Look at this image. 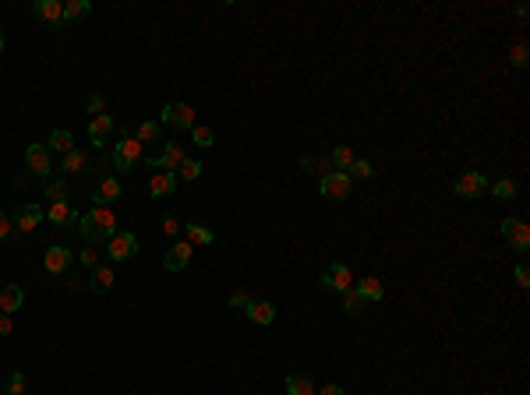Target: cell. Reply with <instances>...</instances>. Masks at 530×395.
<instances>
[{
    "label": "cell",
    "mask_w": 530,
    "mask_h": 395,
    "mask_svg": "<svg viewBox=\"0 0 530 395\" xmlns=\"http://www.w3.org/2000/svg\"><path fill=\"white\" fill-rule=\"evenodd\" d=\"M78 222H82V237H85L89 244L110 240V237L117 233V215H114V208H106V205H92Z\"/></svg>",
    "instance_id": "1"
},
{
    "label": "cell",
    "mask_w": 530,
    "mask_h": 395,
    "mask_svg": "<svg viewBox=\"0 0 530 395\" xmlns=\"http://www.w3.org/2000/svg\"><path fill=\"white\" fill-rule=\"evenodd\" d=\"M142 148H145V145H142L135 134H124V138L114 145V155L106 159V166H114L117 173H131V169L145 159V152H142Z\"/></svg>",
    "instance_id": "2"
},
{
    "label": "cell",
    "mask_w": 530,
    "mask_h": 395,
    "mask_svg": "<svg viewBox=\"0 0 530 395\" xmlns=\"http://www.w3.org/2000/svg\"><path fill=\"white\" fill-rule=\"evenodd\" d=\"M25 166H29V173L39 177V180H46L53 173V152L46 148V141H32L25 148Z\"/></svg>",
    "instance_id": "3"
},
{
    "label": "cell",
    "mask_w": 530,
    "mask_h": 395,
    "mask_svg": "<svg viewBox=\"0 0 530 395\" xmlns=\"http://www.w3.org/2000/svg\"><path fill=\"white\" fill-rule=\"evenodd\" d=\"M184 159H188V155H184V145H181V141H163V152H159V155H145L142 162H145V166H159L163 173H177V166H181Z\"/></svg>",
    "instance_id": "4"
},
{
    "label": "cell",
    "mask_w": 530,
    "mask_h": 395,
    "mask_svg": "<svg viewBox=\"0 0 530 395\" xmlns=\"http://www.w3.org/2000/svg\"><path fill=\"white\" fill-rule=\"evenodd\" d=\"M502 240L513 247V251H520V254H527L530 251V226L523 222V219H502Z\"/></svg>",
    "instance_id": "5"
},
{
    "label": "cell",
    "mask_w": 530,
    "mask_h": 395,
    "mask_svg": "<svg viewBox=\"0 0 530 395\" xmlns=\"http://www.w3.org/2000/svg\"><path fill=\"white\" fill-rule=\"evenodd\" d=\"M350 187H354V180L347 177V173H336V169H333V173H326L322 180H318V191H322L329 201H347L350 198Z\"/></svg>",
    "instance_id": "6"
},
{
    "label": "cell",
    "mask_w": 530,
    "mask_h": 395,
    "mask_svg": "<svg viewBox=\"0 0 530 395\" xmlns=\"http://www.w3.org/2000/svg\"><path fill=\"white\" fill-rule=\"evenodd\" d=\"M106 244H110V247H106V258H110V261H131L138 254V237L135 233H121L117 230Z\"/></svg>",
    "instance_id": "7"
},
{
    "label": "cell",
    "mask_w": 530,
    "mask_h": 395,
    "mask_svg": "<svg viewBox=\"0 0 530 395\" xmlns=\"http://www.w3.org/2000/svg\"><path fill=\"white\" fill-rule=\"evenodd\" d=\"M159 124H174V127H184V131H191L198 121H195V109L188 106V102H167L163 106V113H159Z\"/></svg>",
    "instance_id": "8"
},
{
    "label": "cell",
    "mask_w": 530,
    "mask_h": 395,
    "mask_svg": "<svg viewBox=\"0 0 530 395\" xmlns=\"http://www.w3.org/2000/svg\"><path fill=\"white\" fill-rule=\"evenodd\" d=\"M114 131H117L114 117H110V113H99V117H92V124H89V141L96 148H106V145H110V138H114Z\"/></svg>",
    "instance_id": "9"
},
{
    "label": "cell",
    "mask_w": 530,
    "mask_h": 395,
    "mask_svg": "<svg viewBox=\"0 0 530 395\" xmlns=\"http://www.w3.org/2000/svg\"><path fill=\"white\" fill-rule=\"evenodd\" d=\"M46 219L57 226V230H71V226L82 219L78 212H75V205L64 198V201H50V208H46Z\"/></svg>",
    "instance_id": "10"
},
{
    "label": "cell",
    "mask_w": 530,
    "mask_h": 395,
    "mask_svg": "<svg viewBox=\"0 0 530 395\" xmlns=\"http://www.w3.org/2000/svg\"><path fill=\"white\" fill-rule=\"evenodd\" d=\"M322 286H326V290H333V293H350V290H354V272H350L347 265H340V261H336V265L322 275Z\"/></svg>",
    "instance_id": "11"
},
{
    "label": "cell",
    "mask_w": 530,
    "mask_h": 395,
    "mask_svg": "<svg viewBox=\"0 0 530 395\" xmlns=\"http://www.w3.org/2000/svg\"><path fill=\"white\" fill-rule=\"evenodd\" d=\"M121 198H124V187H121L117 177H103L96 184V191H92V205H106V208H110L114 201H121Z\"/></svg>",
    "instance_id": "12"
},
{
    "label": "cell",
    "mask_w": 530,
    "mask_h": 395,
    "mask_svg": "<svg viewBox=\"0 0 530 395\" xmlns=\"http://www.w3.org/2000/svg\"><path fill=\"white\" fill-rule=\"evenodd\" d=\"M485 187H488V177L481 173V169H470V173H463V177L456 180V194H460V198H481Z\"/></svg>",
    "instance_id": "13"
},
{
    "label": "cell",
    "mask_w": 530,
    "mask_h": 395,
    "mask_svg": "<svg viewBox=\"0 0 530 395\" xmlns=\"http://www.w3.org/2000/svg\"><path fill=\"white\" fill-rule=\"evenodd\" d=\"M32 15H36L39 22H46L50 29H61V22H64V4H61V0H36Z\"/></svg>",
    "instance_id": "14"
},
{
    "label": "cell",
    "mask_w": 530,
    "mask_h": 395,
    "mask_svg": "<svg viewBox=\"0 0 530 395\" xmlns=\"http://www.w3.org/2000/svg\"><path fill=\"white\" fill-rule=\"evenodd\" d=\"M71 258H75V254H71L64 244H53V247H46V254H43V268H46L50 275H61V272H68Z\"/></svg>",
    "instance_id": "15"
},
{
    "label": "cell",
    "mask_w": 530,
    "mask_h": 395,
    "mask_svg": "<svg viewBox=\"0 0 530 395\" xmlns=\"http://www.w3.org/2000/svg\"><path fill=\"white\" fill-rule=\"evenodd\" d=\"M191 251H195V247H191L188 240H177V244H174V247L163 254V268H167V272H181V268H188Z\"/></svg>",
    "instance_id": "16"
},
{
    "label": "cell",
    "mask_w": 530,
    "mask_h": 395,
    "mask_svg": "<svg viewBox=\"0 0 530 395\" xmlns=\"http://www.w3.org/2000/svg\"><path fill=\"white\" fill-rule=\"evenodd\" d=\"M114 282H117V279H114V268L99 261V265L92 268V275H89V290L103 297V293H110V290H114Z\"/></svg>",
    "instance_id": "17"
},
{
    "label": "cell",
    "mask_w": 530,
    "mask_h": 395,
    "mask_svg": "<svg viewBox=\"0 0 530 395\" xmlns=\"http://www.w3.org/2000/svg\"><path fill=\"white\" fill-rule=\"evenodd\" d=\"M244 314H248L251 325H273V321H276V307H273L269 300H248Z\"/></svg>",
    "instance_id": "18"
},
{
    "label": "cell",
    "mask_w": 530,
    "mask_h": 395,
    "mask_svg": "<svg viewBox=\"0 0 530 395\" xmlns=\"http://www.w3.org/2000/svg\"><path fill=\"white\" fill-rule=\"evenodd\" d=\"M43 215H46V208H39V205H22L18 215H15V230H18V233H32Z\"/></svg>",
    "instance_id": "19"
},
{
    "label": "cell",
    "mask_w": 530,
    "mask_h": 395,
    "mask_svg": "<svg viewBox=\"0 0 530 395\" xmlns=\"http://www.w3.org/2000/svg\"><path fill=\"white\" fill-rule=\"evenodd\" d=\"M22 304H25V290L18 282H8V286L0 290V314H15Z\"/></svg>",
    "instance_id": "20"
},
{
    "label": "cell",
    "mask_w": 530,
    "mask_h": 395,
    "mask_svg": "<svg viewBox=\"0 0 530 395\" xmlns=\"http://www.w3.org/2000/svg\"><path fill=\"white\" fill-rule=\"evenodd\" d=\"M177 191V173H163V169H159V173L149 180V198H170Z\"/></svg>",
    "instance_id": "21"
},
{
    "label": "cell",
    "mask_w": 530,
    "mask_h": 395,
    "mask_svg": "<svg viewBox=\"0 0 530 395\" xmlns=\"http://www.w3.org/2000/svg\"><path fill=\"white\" fill-rule=\"evenodd\" d=\"M184 233H188V244H191V247H195V244L209 247L212 240H216V237H212V230H209V226H205V222H198V219L184 226Z\"/></svg>",
    "instance_id": "22"
},
{
    "label": "cell",
    "mask_w": 530,
    "mask_h": 395,
    "mask_svg": "<svg viewBox=\"0 0 530 395\" xmlns=\"http://www.w3.org/2000/svg\"><path fill=\"white\" fill-rule=\"evenodd\" d=\"M135 138H138L142 145H149V141H163V124H159V121H142V124L135 127Z\"/></svg>",
    "instance_id": "23"
},
{
    "label": "cell",
    "mask_w": 530,
    "mask_h": 395,
    "mask_svg": "<svg viewBox=\"0 0 530 395\" xmlns=\"http://www.w3.org/2000/svg\"><path fill=\"white\" fill-rule=\"evenodd\" d=\"M46 148H50V152H61V155L75 152V138H71V131H53V134L46 138Z\"/></svg>",
    "instance_id": "24"
},
{
    "label": "cell",
    "mask_w": 530,
    "mask_h": 395,
    "mask_svg": "<svg viewBox=\"0 0 530 395\" xmlns=\"http://www.w3.org/2000/svg\"><path fill=\"white\" fill-rule=\"evenodd\" d=\"M354 290H357V293H361L364 300H371V304H375V300H382V297H386V290H382V282H379V279H371V275H368V279H361V282H357V286H354Z\"/></svg>",
    "instance_id": "25"
},
{
    "label": "cell",
    "mask_w": 530,
    "mask_h": 395,
    "mask_svg": "<svg viewBox=\"0 0 530 395\" xmlns=\"http://www.w3.org/2000/svg\"><path fill=\"white\" fill-rule=\"evenodd\" d=\"M329 162H333L336 173H347V169L354 166V148H350V145H336L333 155H329Z\"/></svg>",
    "instance_id": "26"
},
{
    "label": "cell",
    "mask_w": 530,
    "mask_h": 395,
    "mask_svg": "<svg viewBox=\"0 0 530 395\" xmlns=\"http://www.w3.org/2000/svg\"><path fill=\"white\" fill-rule=\"evenodd\" d=\"M283 385H287V395H315V385L304 374H287Z\"/></svg>",
    "instance_id": "27"
},
{
    "label": "cell",
    "mask_w": 530,
    "mask_h": 395,
    "mask_svg": "<svg viewBox=\"0 0 530 395\" xmlns=\"http://www.w3.org/2000/svg\"><path fill=\"white\" fill-rule=\"evenodd\" d=\"M89 15H92L89 0H68L64 4V22H78V18H89Z\"/></svg>",
    "instance_id": "28"
},
{
    "label": "cell",
    "mask_w": 530,
    "mask_h": 395,
    "mask_svg": "<svg viewBox=\"0 0 530 395\" xmlns=\"http://www.w3.org/2000/svg\"><path fill=\"white\" fill-rule=\"evenodd\" d=\"M343 311H347L350 318H361V314L368 311V300H364L357 290H350V293H343Z\"/></svg>",
    "instance_id": "29"
},
{
    "label": "cell",
    "mask_w": 530,
    "mask_h": 395,
    "mask_svg": "<svg viewBox=\"0 0 530 395\" xmlns=\"http://www.w3.org/2000/svg\"><path fill=\"white\" fill-rule=\"evenodd\" d=\"M61 169H64V173H85V169H89V159H85V152H78V148H75V152H68V155H64V166H61Z\"/></svg>",
    "instance_id": "30"
},
{
    "label": "cell",
    "mask_w": 530,
    "mask_h": 395,
    "mask_svg": "<svg viewBox=\"0 0 530 395\" xmlns=\"http://www.w3.org/2000/svg\"><path fill=\"white\" fill-rule=\"evenodd\" d=\"M202 169H205V166H202L198 159H184V162L177 166V180H188V184H191V180L202 177Z\"/></svg>",
    "instance_id": "31"
},
{
    "label": "cell",
    "mask_w": 530,
    "mask_h": 395,
    "mask_svg": "<svg viewBox=\"0 0 530 395\" xmlns=\"http://www.w3.org/2000/svg\"><path fill=\"white\" fill-rule=\"evenodd\" d=\"M347 177L350 180H371V177H375V166H371L368 159H354V166L347 169Z\"/></svg>",
    "instance_id": "32"
},
{
    "label": "cell",
    "mask_w": 530,
    "mask_h": 395,
    "mask_svg": "<svg viewBox=\"0 0 530 395\" xmlns=\"http://www.w3.org/2000/svg\"><path fill=\"white\" fill-rule=\"evenodd\" d=\"M191 141H195L198 148H212V145H216V134H212L205 124H195V127H191Z\"/></svg>",
    "instance_id": "33"
},
{
    "label": "cell",
    "mask_w": 530,
    "mask_h": 395,
    "mask_svg": "<svg viewBox=\"0 0 530 395\" xmlns=\"http://www.w3.org/2000/svg\"><path fill=\"white\" fill-rule=\"evenodd\" d=\"M527 61H530V49H527V42L520 39V42L509 49V64H513L516 71H523V68H527Z\"/></svg>",
    "instance_id": "34"
},
{
    "label": "cell",
    "mask_w": 530,
    "mask_h": 395,
    "mask_svg": "<svg viewBox=\"0 0 530 395\" xmlns=\"http://www.w3.org/2000/svg\"><path fill=\"white\" fill-rule=\"evenodd\" d=\"M301 166H304V169H311V173H322V177H326V173H333V162H329V159H311V155H304V159H301Z\"/></svg>",
    "instance_id": "35"
},
{
    "label": "cell",
    "mask_w": 530,
    "mask_h": 395,
    "mask_svg": "<svg viewBox=\"0 0 530 395\" xmlns=\"http://www.w3.org/2000/svg\"><path fill=\"white\" fill-rule=\"evenodd\" d=\"M492 194H495L499 201H513V198H516V184H513V180H495V184H492Z\"/></svg>",
    "instance_id": "36"
},
{
    "label": "cell",
    "mask_w": 530,
    "mask_h": 395,
    "mask_svg": "<svg viewBox=\"0 0 530 395\" xmlns=\"http://www.w3.org/2000/svg\"><path fill=\"white\" fill-rule=\"evenodd\" d=\"M78 261H82V265H85V268H89V272H92V268H96V265H99V251H96V247H92V244H85V251H82V254H78Z\"/></svg>",
    "instance_id": "37"
},
{
    "label": "cell",
    "mask_w": 530,
    "mask_h": 395,
    "mask_svg": "<svg viewBox=\"0 0 530 395\" xmlns=\"http://www.w3.org/2000/svg\"><path fill=\"white\" fill-rule=\"evenodd\" d=\"M64 194H68V184H64V180L46 184V198H50V201H64Z\"/></svg>",
    "instance_id": "38"
},
{
    "label": "cell",
    "mask_w": 530,
    "mask_h": 395,
    "mask_svg": "<svg viewBox=\"0 0 530 395\" xmlns=\"http://www.w3.org/2000/svg\"><path fill=\"white\" fill-rule=\"evenodd\" d=\"M25 385H29V381H25V374H22V371H15V374L8 378V392H11V395H22V392H25Z\"/></svg>",
    "instance_id": "39"
},
{
    "label": "cell",
    "mask_w": 530,
    "mask_h": 395,
    "mask_svg": "<svg viewBox=\"0 0 530 395\" xmlns=\"http://www.w3.org/2000/svg\"><path fill=\"white\" fill-rule=\"evenodd\" d=\"M15 233V222H11V215L8 212H0V240H8Z\"/></svg>",
    "instance_id": "40"
},
{
    "label": "cell",
    "mask_w": 530,
    "mask_h": 395,
    "mask_svg": "<svg viewBox=\"0 0 530 395\" xmlns=\"http://www.w3.org/2000/svg\"><path fill=\"white\" fill-rule=\"evenodd\" d=\"M181 230H184V226H181L174 215H167V219H163V233H167V237H177Z\"/></svg>",
    "instance_id": "41"
},
{
    "label": "cell",
    "mask_w": 530,
    "mask_h": 395,
    "mask_svg": "<svg viewBox=\"0 0 530 395\" xmlns=\"http://www.w3.org/2000/svg\"><path fill=\"white\" fill-rule=\"evenodd\" d=\"M248 300H251V297H248L244 290H237V293H230V307H234V311H244V307H248Z\"/></svg>",
    "instance_id": "42"
},
{
    "label": "cell",
    "mask_w": 530,
    "mask_h": 395,
    "mask_svg": "<svg viewBox=\"0 0 530 395\" xmlns=\"http://www.w3.org/2000/svg\"><path fill=\"white\" fill-rule=\"evenodd\" d=\"M513 275H516V286H523V290L530 286V272H527V265H523V261L516 265V272H513Z\"/></svg>",
    "instance_id": "43"
},
{
    "label": "cell",
    "mask_w": 530,
    "mask_h": 395,
    "mask_svg": "<svg viewBox=\"0 0 530 395\" xmlns=\"http://www.w3.org/2000/svg\"><path fill=\"white\" fill-rule=\"evenodd\" d=\"M315 395H347V392H343V385L329 381V385H322V388H315Z\"/></svg>",
    "instance_id": "44"
},
{
    "label": "cell",
    "mask_w": 530,
    "mask_h": 395,
    "mask_svg": "<svg viewBox=\"0 0 530 395\" xmlns=\"http://www.w3.org/2000/svg\"><path fill=\"white\" fill-rule=\"evenodd\" d=\"M85 109H89V113H96V117H99V109H103V95H99V92H92V95L85 99Z\"/></svg>",
    "instance_id": "45"
},
{
    "label": "cell",
    "mask_w": 530,
    "mask_h": 395,
    "mask_svg": "<svg viewBox=\"0 0 530 395\" xmlns=\"http://www.w3.org/2000/svg\"><path fill=\"white\" fill-rule=\"evenodd\" d=\"M15 332V321H11V314H0V335H11Z\"/></svg>",
    "instance_id": "46"
},
{
    "label": "cell",
    "mask_w": 530,
    "mask_h": 395,
    "mask_svg": "<svg viewBox=\"0 0 530 395\" xmlns=\"http://www.w3.org/2000/svg\"><path fill=\"white\" fill-rule=\"evenodd\" d=\"M0 53H4V29H0Z\"/></svg>",
    "instance_id": "47"
},
{
    "label": "cell",
    "mask_w": 530,
    "mask_h": 395,
    "mask_svg": "<svg viewBox=\"0 0 530 395\" xmlns=\"http://www.w3.org/2000/svg\"><path fill=\"white\" fill-rule=\"evenodd\" d=\"M4 395H11V392H4Z\"/></svg>",
    "instance_id": "48"
}]
</instances>
